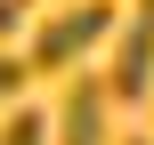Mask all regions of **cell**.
<instances>
[{
    "label": "cell",
    "instance_id": "obj_1",
    "mask_svg": "<svg viewBox=\"0 0 154 145\" xmlns=\"http://www.w3.org/2000/svg\"><path fill=\"white\" fill-rule=\"evenodd\" d=\"M106 32H114V0H73V8H57V16L32 32V57H24V65H32V73H73Z\"/></svg>",
    "mask_w": 154,
    "mask_h": 145
},
{
    "label": "cell",
    "instance_id": "obj_2",
    "mask_svg": "<svg viewBox=\"0 0 154 145\" xmlns=\"http://www.w3.org/2000/svg\"><path fill=\"white\" fill-rule=\"evenodd\" d=\"M122 105H138L154 89V0H138V16L122 24V48H114V81H106Z\"/></svg>",
    "mask_w": 154,
    "mask_h": 145
},
{
    "label": "cell",
    "instance_id": "obj_3",
    "mask_svg": "<svg viewBox=\"0 0 154 145\" xmlns=\"http://www.w3.org/2000/svg\"><path fill=\"white\" fill-rule=\"evenodd\" d=\"M106 97H114V89L73 81V89H65V105L49 113V145H106Z\"/></svg>",
    "mask_w": 154,
    "mask_h": 145
},
{
    "label": "cell",
    "instance_id": "obj_4",
    "mask_svg": "<svg viewBox=\"0 0 154 145\" xmlns=\"http://www.w3.org/2000/svg\"><path fill=\"white\" fill-rule=\"evenodd\" d=\"M0 145H49V113H32V105H8V129Z\"/></svg>",
    "mask_w": 154,
    "mask_h": 145
},
{
    "label": "cell",
    "instance_id": "obj_5",
    "mask_svg": "<svg viewBox=\"0 0 154 145\" xmlns=\"http://www.w3.org/2000/svg\"><path fill=\"white\" fill-rule=\"evenodd\" d=\"M24 81H32V65H24V57H8V48H0V105H16V89H24Z\"/></svg>",
    "mask_w": 154,
    "mask_h": 145
},
{
    "label": "cell",
    "instance_id": "obj_6",
    "mask_svg": "<svg viewBox=\"0 0 154 145\" xmlns=\"http://www.w3.org/2000/svg\"><path fill=\"white\" fill-rule=\"evenodd\" d=\"M24 24V0H0V32H16Z\"/></svg>",
    "mask_w": 154,
    "mask_h": 145
},
{
    "label": "cell",
    "instance_id": "obj_7",
    "mask_svg": "<svg viewBox=\"0 0 154 145\" xmlns=\"http://www.w3.org/2000/svg\"><path fill=\"white\" fill-rule=\"evenodd\" d=\"M130 145H138V137H130Z\"/></svg>",
    "mask_w": 154,
    "mask_h": 145
}]
</instances>
